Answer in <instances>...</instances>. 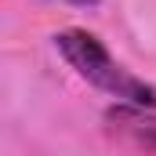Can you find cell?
Returning <instances> with one entry per match:
<instances>
[{
	"mask_svg": "<svg viewBox=\"0 0 156 156\" xmlns=\"http://www.w3.org/2000/svg\"><path fill=\"white\" fill-rule=\"evenodd\" d=\"M51 40H55V51L66 58V66L80 80H87L91 87L105 91L120 105H138V109H153L156 113V87L145 83L142 76H134L123 62H116L109 55V47L94 33H87V29H62Z\"/></svg>",
	"mask_w": 156,
	"mask_h": 156,
	"instance_id": "1",
	"label": "cell"
},
{
	"mask_svg": "<svg viewBox=\"0 0 156 156\" xmlns=\"http://www.w3.org/2000/svg\"><path fill=\"white\" fill-rule=\"evenodd\" d=\"M105 127L113 138H123L127 145L156 153V113L153 109H138V105H120L105 113Z\"/></svg>",
	"mask_w": 156,
	"mask_h": 156,
	"instance_id": "2",
	"label": "cell"
},
{
	"mask_svg": "<svg viewBox=\"0 0 156 156\" xmlns=\"http://www.w3.org/2000/svg\"><path fill=\"white\" fill-rule=\"evenodd\" d=\"M51 4H69V7H83V11H91V7H98L102 0H51Z\"/></svg>",
	"mask_w": 156,
	"mask_h": 156,
	"instance_id": "3",
	"label": "cell"
}]
</instances>
